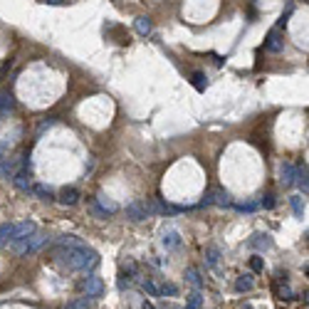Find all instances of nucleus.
<instances>
[{
	"label": "nucleus",
	"mask_w": 309,
	"mask_h": 309,
	"mask_svg": "<svg viewBox=\"0 0 309 309\" xmlns=\"http://www.w3.org/2000/svg\"><path fill=\"white\" fill-rule=\"evenodd\" d=\"M62 260L67 262L69 270H79V272H89L99 265V255L92 250V247L82 245V247H57Z\"/></svg>",
	"instance_id": "1"
},
{
	"label": "nucleus",
	"mask_w": 309,
	"mask_h": 309,
	"mask_svg": "<svg viewBox=\"0 0 309 309\" xmlns=\"http://www.w3.org/2000/svg\"><path fill=\"white\" fill-rule=\"evenodd\" d=\"M82 292L87 295V297H102L104 295V282H102V277L99 275H87L84 280H82Z\"/></svg>",
	"instance_id": "2"
},
{
	"label": "nucleus",
	"mask_w": 309,
	"mask_h": 309,
	"mask_svg": "<svg viewBox=\"0 0 309 309\" xmlns=\"http://www.w3.org/2000/svg\"><path fill=\"white\" fill-rule=\"evenodd\" d=\"M126 218H129V220H134V223L146 220V218H149V208H146V203H141V200L129 203V205H126Z\"/></svg>",
	"instance_id": "3"
},
{
	"label": "nucleus",
	"mask_w": 309,
	"mask_h": 309,
	"mask_svg": "<svg viewBox=\"0 0 309 309\" xmlns=\"http://www.w3.org/2000/svg\"><path fill=\"white\" fill-rule=\"evenodd\" d=\"M265 50H267V52H275V55L285 50V40H282L280 30H272V32L267 35V40H265Z\"/></svg>",
	"instance_id": "4"
},
{
	"label": "nucleus",
	"mask_w": 309,
	"mask_h": 309,
	"mask_svg": "<svg viewBox=\"0 0 309 309\" xmlns=\"http://www.w3.org/2000/svg\"><path fill=\"white\" fill-rule=\"evenodd\" d=\"M37 230V225L32 223V220H25V223H15L12 225V238L10 240H20V238H27V235H32Z\"/></svg>",
	"instance_id": "5"
},
{
	"label": "nucleus",
	"mask_w": 309,
	"mask_h": 309,
	"mask_svg": "<svg viewBox=\"0 0 309 309\" xmlns=\"http://www.w3.org/2000/svg\"><path fill=\"white\" fill-rule=\"evenodd\" d=\"M79 198H82V193L77 190V188H62L60 190V195H57V200H60L62 205H77L79 203Z\"/></svg>",
	"instance_id": "6"
},
{
	"label": "nucleus",
	"mask_w": 309,
	"mask_h": 309,
	"mask_svg": "<svg viewBox=\"0 0 309 309\" xmlns=\"http://www.w3.org/2000/svg\"><path fill=\"white\" fill-rule=\"evenodd\" d=\"M295 173H297V166L285 161L282 168H280V183L282 185H295Z\"/></svg>",
	"instance_id": "7"
},
{
	"label": "nucleus",
	"mask_w": 309,
	"mask_h": 309,
	"mask_svg": "<svg viewBox=\"0 0 309 309\" xmlns=\"http://www.w3.org/2000/svg\"><path fill=\"white\" fill-rule=\"evenodd\" d=\"M134 27H136V32H139L141 37H146V35H151L154 22H151V17H149V15H139V17L134 20Z\"/></svg>",
	"instance_id": "8"
},
{
	"label": "nucleus",
	"mask_w": 309,
	"mask_h": 309,
	"mask_svg": "<svg viewBox=\"0 0 309 309\" xmlns=\"http://www.w3.org/2000/svg\"><path fill=\"white\" fill-rule=\"evenodd\" d=\"M50 240H47V235H42V233H32L30 238H27V255H32V252H37L42 245H47Z\"/></svg>",
	"instance_id": "9"
},
{
	"label": "nucleus",
	"mask_w": 309,
	"mask_h": 309,
	"mask_svg": "<svg viewBox=\"0 0 309 309\" xmlns=\"http://www.w3.org/2000/svg\"><path fill=\"white\" fill-rule=\"evenodd\" d=\"M92 210H94L97 215H102V218H107V215H112V213H117V205H114V203H109V205H107V203H104L102 198H97V200L92 203Z\"/></svg>",
	"instance_id": "10"
},
{
	"label": "nucleus",
	"mask_w": 309,
	"mask_h": 309,
	"mask_svg": "<svg viewBox=\"0 0 309 309\" xmlns=\"http://www.w3.org/2000/svg\"><path fill=\"white\" fill-rule=\"evenodd\" d=\"M12 183H15V188H20L22 193H30L32 190V185H30V176H27V171H17L12 178H10Z\"/></svg>",
	"instance_id": "11"
},
{
	"label": "nucleus",
	"mask_w": 309,
	"mask_h": 309,
	"mask_svg": "<svg viewBox=\"0 0 309 309\" xmlns=\"http://www.w3.org/2000/svg\"><path fill=\"white\" fill-rule=\"evenodd\" d=\"M32 193L40 198V200H45V203H50V200H55V193H52V188L50 185H45V183H37V185H32Z\"/></svg>",
	"instance_id": "12"
},
{
	"label": "nucleus",
	"mask_w": 309,
	"mask_h": 309,
	"mask_svg": "<svg viewBox=\"0 0 309 309\" xmlns=\"http://www.w3.org/2000/svg\"><path fill=\"white\" fill-rule=\"evenodd\" d=\"M161 243L166 250H173V247L181 245V235H178V230H168V233H163V238H161Z\"/></svg>",
	"instance_id": "13"
},
{
	"label": "nucleus",
	"mask_w": 309,
	"mask_h": 309,
	"mask_svg": "<svg viewBox=\"0 0 309 309\" xmlns=\"http://www.w3.org/2000/svg\"><path fill=\"white\" fill-rule=\"evenodd\" d=\"M55 245L57 247H82L84 245V240L82 238H77V235H62L55 240Z\"/></svg>",
	"instance_id": "14"
},
{
	"label": "nucleus",
	"mask_w": 309,
	"mask_h": 309,
	"mask_svg": "<svg viewBox=\"0 0 309 309\" xmlns=\"http://www.w3.org/2000/svg\"><path fill=\"white\" fill-rule=\"evenodd\" d=\"M15 173H17V163L2 158V161H0V178H12Z\"/></svg>",
	"instance_id": "15"
},
{
	"label": "nucleus",
	"mask_w": 309,
	"mask_h": 309,
	"mask_svg": "<svg viewBox=\"0 0 309 309\" xmlns=\"http://www.w3.org/2000/svg\"><path fill=\"white\" fill-rule=\"evenodd\" d=\"M295 183H297V188L307 195L309 190V183H307V166L302 168V166H297V173H295Z\"/></svg>",
	"instance_id": "16"
},
{
	"label": "nucleus",
	"mask_w": 309,
	"mask_h": 309,
	"mask_svg": "<svg viewBox=\"0 0 309 309\" xmlns=\"http://www.w3.org/2000/svg\"><path fill=\"white\" fill-rule=\"evenodd\" d=\"M12 109H15V97L7 94V92H2L0 94V117L7 114V112H12Z\"/></svg>",
	"instance_id": "17"
},
{
	"label": "nucleus",
	"mask_w": 309,
	"mask_h": 309,
	"mask_svg": "<svg viewBox=\"0 0 309 309\" xmlns=\"http://www.w3.org/2000/svg\"><path fill=\"white\" fill-rule=\"evenodd\" d=\"M250 247H260V250H270V247H272V238H270L267 233H265V235L260 233V235H255V238L250 240Z\"/></svg>",
	"instance_id": "18"
},
{
	"label": "nucleus",
	"mask_w": 309,
	"mask_h": 309,
	"mask_svg": "<svg viewBox=\"0 0 309 309\" xmlns=\"http://www.w3.org/2000/svg\"><path fill=\"white\" fill-rule=\"evenodd\" d=\"M185 280H188V282H190V285H193L195 290H200V287H203V280H200V272H198L195 267H188V270H185Z\"/></svg>",
	"instance_id": "19"
},
{
	"label": "nucleus",
	"mask_w": 309,
	"mask_h": 309,
	"mask_svg": "<svg viewBox=\"0 0 309 309\" xmlns=\"http://www.w3.org/2000/svg\"><path fill=\"white\" fill-rule=\"evenodd\" d=\"M290 203H292L295 215H297V218H302V215H305V198H302V195H292V198H290Z\"/></svg>",
	"instance_id": "20"
},
{
	"label": "nucleus",
	"mask_w": 309,
	"mask_h": 309,
	"mask_svg": "<svg viewBox=\"0 0 309 309\" xmlns=\"http://www.w3.org/2000/svg\"><path fill=\"white\" fill-rule=\"evenodd\" d=\"M193 87H195L198 92H205V87H208V77H205L203 72H193Z\"/></svg>",
	"instance_id": "21"
},
{
	"label": "nucleus",
	"mask_w": 309,
	"mask_h": 309,
	"mask_svg": "<svg viewBox=\"0 0 309 309\" xmlns=\"http://www.w3.org/2000/svg\"><path fill=\"white\" fill-rule=\"evenodd\" d=\"M235 290H238V292H247V290H252V275H243V277H238Z\"/></svg>",
	"instance_id": "22"
},
{
	"label": "nucleus",
	"mask_w": 309,
	"mask_h": 309,
	"mask_svg": "<svg viewBox=\"0 0 309 309\" xmlns=\"http://www.w3.org/2000/svg\"><path fill=\"white\" fill-rule=\"evenodd\" d=\"M213 203H218V205H230V193H228V190H213Z\"/></svg>",
	"instance_id": "23"
},
{
	"label": "nucleus",
	"mask_w": 309,
	"mask_h": 309,
	"mask_svg": "<svg viewBox=\"0 0 309 309\" xmlns=\"http://www.w3.org/2000/svg\"><path fill=\"white\" fill-rule=\"evenodd\" d=\"M12 225H15V223H10V225H0V247L10 243V238H12Z\"/></svg>",
	"instance_id": "24"
},
{
	"label": "nucleus",
	"mask_w": 309,
	"mask_h": 309,
	"mask_svg": "<svg viewBox=\"0 0 309 309\" xmlns=\"http://www.w3.org/2000/svg\"><path fill=\"white\" fill-rule=\"evenodd\" d=\"M205 257H208V267H218V257H220V252H218V247H208V252H205Z\"/></svg>",
	"instance_id": "25"
},
{
	"label": "nucleus",
	"mask_w": 309,
	"mask_h": 309,
	"mask_svg": "<svg viewBox=\"0 0 309 309\" xmlns=\"http://www.w3.org/2000/svg\"><path fill=\"white\" fill-rule=\"evenodd\" d=\"M158 295H163V297H176V295H178V287H176V285H163V287L158 290Z\"/></svg>",
	"instance_id": "26"
},
{
	"label": "nucleus",
	"mask_w": 309,
	"mask_h": 309,
	"mask_svg": "<svg viewBox=\"0 0 309 309\" xmlns=\"http://www.w3.org/2000/svg\"><path fill=\"white\" fill-rule=\"evenodd\" d=\"M89 307H92V302H89L87 297H84V300H77V302H69V305H67V309H89Z\"/></svg>",
	"instance_id": "27"
},
{
	"label": "nucleus",
	"mask_w": 309,
	"mask_h": 309,
	"mask_svg": "<svg viewBox=\"0 0 309 309\" xmlns=\"http://www.w3.org/2000/svg\"><path fill=\"white\" fill-rule=\"evenodd\" d=\"M188 305H190V307H203V295H200V292H193V295H190V297H188Z\"/></svg>",
	"instance_id": "28"
},
{
	"label": "nucleus",
	"mask_w": 309,
	"mask_h": 309,
	"mask_svg": "<svg viewBox=\"0 0 309 309\" xmlns=\"http://www.w3.org/2000/svg\"><path fill=\"white\" fill-rule=\"evenodd\" d=\"M144 292H149L151 297H158V287H156L151 280H146V282H144Z\"/></svg>",
	"instance_id": "29"
},
{
	"label": "nucleus",
	"mask_w": 309,
	"mask_h": 309,
	"mask_svg": "<svg viewBox=\"0 0 309 309\" xmlns=\"http://www.w3.org/2000/svg\"><path fill=\"white\" fill-rule=\"evenodd\" d=\"M262 208H275V195L272 193H267V195H262Z\"/></svg>",
	"instance_id": "30"
},
{
	"label": "nucleus",
	"mask_w": 309,
	"mask_h": 309,
	"mask_svg": "<svg viewBox=\"0 0 309 309\" xmlns=\"http://www.w3.org/2000/svg\"><path fill=\"white\" fill-rule=\"evenodd\" d=\"M250 267H252L255 272H262V270H265V262H262L260 257H252V260H250Z\"/></svg>",
	"instance_id": "31"
},
{
	"label": "nucleus",
	"mask_w": 309,
	"mask_h": 309,
	"mask_svg": "<svg viewBox=\"0 0 309 309\" xmlns=\"http://www.w3.org/2000/svg\"><path fill=\"white\" fill-rule=\"evenodd\" d=\"M240 213H252V210H257V203H243V205H235Z\"/></svg>",
	"instance_id": "32"
},
{
	"label": "nucleus",
	"mask_w": 309,
	"mask_h": 309,
	"mask_svg": "<svg viewBox=\"0 0 309 309\" xmlns=\"http://www.w3.org/2000/svg\"><path fill=\"white\" fill-rule=\"evenodd\" d=\"M52 124H55V119H45V122H40V126H37V134H42V131H45V129H50Z\"/></svg>",
	"instance_id": "33"
},
{
	"label": "nucleus",
	"mask_w": 309,
	"mask_h": 309,
	"mask_svg": "<svg viewBox=\"0 0 309 309\" xmlns=\"http://www.w3.org/2000/svg\"><path fill=\"white\" fill-rule=\"evenodd\" d=\"M129 285H131V280H129V275H122V277H119V287H129Z\"/></svg>",
	"instance_id": "34"
},
{
	"label": "nucleus",
	"mask_w": 309,
	"mask_h": 309,
	"mask_svg": "<svg viewBox=\"0 0 309 309\" xmlns=\"http://www.w3.org/2000/svg\"><path fill=\"white\" fill-rule=\"evenodd\" d=\"M45 2H47V5H62L64 0H45Z\"/></svg>",
	"instance_id": "35"
},
{
	"label": "nucleus",
	"mask_w": 309,
	"mask_h": 309,
	"mask_svg": "<svg viewBox=\"0 0 309 309\" xmlns=\"http://www.w3.org/2000/svg\"><path fill=\"white\" fill-rule=\"evenodd\" d=\"M141 309H154V305H151V302H144V307Z\"/></svg>",
	"instance_id": "36"
},
{
	"label": "nucleus",
	"mask_w": 309,
	"mask_h": 309,
	"mask_svg": "<svg viewBox=\"0 0 309 309\" xmlns=\"http://www.w3.org/2000/svg\"><path fill=\"white\" fill-rule=\"evenodd\" d=\"M2 154H5V146L0 144V161H2Z\"/></svg>",
	"instance_id": "37"
},
{
	"label": "nucleus",
	"mask_w": 309,
	"mask_h": 309,
	"mask_svg": "<svg viewBox=\"0 0 309 309\" xmlns=\"http://www.w3.org/2000/svg\"><path fill=\"white\" fill-rule=\"evenodd\" d=\"M183 309H198V307H190V305H185V307Z\"/></svg>",
	"instance_id": "38"
},
{
	"label": "nucleus",
	"mask_w": 309,
	"mask_h": 309,
	"mask_svg": "<svg viewBox=\"0 0 309 309\" xmlns=\"http://www.w3.org/2000/svg\"><path fill=\"white\" fill-rule=\"evenodd\" d=\"M245 309H250V307H245Z\"/></svg>",
	"instance_id": "39"
}]
</instances>
